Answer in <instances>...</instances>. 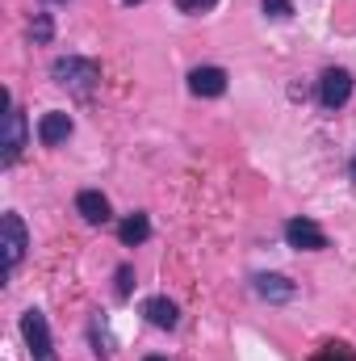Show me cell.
I'll return each instance as SVG.
<instances>
[{
  "mask_svg": "<svg viewBox=\"0 0 356 361\" xmlns=\"http://www.w3.org/2000/svg\"><path fill=\"white\" fill-rule=\"evenodd\" d=\"M177 4L184 8V13H205V8H214L218 0H177Z\"/></svg>",
  "mask_w": 356,
  "mask_h": 361,
  "instance_id": "17",
  "label": "cell"
},
{
  "mask_svg": "<svg viewBox=\"0 0 356 361\" xmlns=\"http://www.w3.org/2000/svg\"><path fill=\"white\" fill-rule=\"evenodd\" d=\"M68 135H72V118H68V114H59V109L42 114V122H38L42 147H59V143H68Z\"/></svg>",
  "mask_w": 356,
  "mask_h": 361,
  "instance_id": "7",
  "label": "cell"
},
{
  "mask_svg": "<svg viewBox=\"0 0 356 361\" xmlns=\"http://www.w3.org/2000/svg\"><path fill=\"white\" fill-rule=\"evenodd\" d=\"M314 361H356V353L344 345V341H331V345H323L319 349V357Z\"/></svg>",
  "mask_w": 356,
  "mask_h": 361,
  "instance_id": "13",
  "label": "cell"
},
{
  "mask_svg": "<svg viewBox=\"0 0 356 361\" xmlns=\"http://www.w3.org/2000/svg\"><path fill=\"white\" fill-rule=\"evenodd\" d=\"M189 89L197 97H222L227 92V72L222 68H193L189 72Z\"/></svg>",
  "mask_w": 356,
  "mask_h": 361,
  "instance_id": "8",
  "label": "cell"
},
{
  "mask_svg": "<svg viewBox=\"0 0 356 361\" xmlns=\"http://www.w3.org/2000/svg\"><path fill=\"white\" fill-rule=\"evenodd\" d=\"M147 361H168V357H147Z\"/></svg>",
  "mask_w": 356,
  "mask_h": 361,
  "instance_id": "18",
  "label": "cell"
},
{
  "mask_svg": "<svg viewBox=\"0 0 356 361\" xmlns=\"http://www.w3.org/2000/svg\"><path fill=\"white\" fill-rule=\"evenodd\" d=\"M76 210L84 214V223H105V219H109V197L96 193V189H84V193L76 197Z\"/></svg>",
  "mask_w": 356,
  "mask_h": 361,
  "instance_id": "9",
  "label": "cell"
},
{
  "mask_svg": "<svg viewBox=\"0 0 356 361\" xmlns=\"http://www.w3.org/2000/svg\"><path fill=\"white\" fill-rule=\"evenodd\" d=\"M21 336H25L30 357H34V361H55L51 328H46V315H42V311H25V315H21Z\"/></svg>",
  "mask_w": 356,
  "mask_h": 361,
  "instance_id": "2",
  "label": "cell"
},
{
  "mask_svg": "<svg viewBox=\"0 0 356 361\" xmlns=\"http://www.w3.org/2000/svg\"><path fill=\"white\" fill-rule=\"evenodd\" d=\"M285 240H289V248H302V252L327 248V235H323L319 223H310V219H289V223H285Z\"/></svg>",
  "mask_w": 356,
  "mask_h": 361,
  "instance_id": "5",
  "label": "cell"
},
{
  "mask_svg": "<svg viewBox=\"0 0 356 361\" xmlns=\"http://www.w3.org/2000/svg\"><path fill=\"white\" fill-rule=\"evenodd\" d=\"M130 290H134V273H130V265H122V269H117V294L126 298Z\"/></svg>",
  "mask_w": 356,
  "mask_h": 361,
  "instance_id": "16",
  "label": "cell"
},
{
  "mask_svg": "<svg viewBox=\"0 0 356 361\" xmlns=\"http://www.w3.org/2000/svg\"><path fill=\"white\" fill-rule=\"evenodd\" d=\"M0 248H4V273L25 257V223H21V214H13V210L0 219Z\"/></svg>",
  "mask_w": 356,
  "mask_h": 361,
  "instance_id": "3",
  "label": "cell"
},
{
  "mask_svg": "<svg viewBox=\"0 0 356 361\" xmlns=\"http://www.w3.org/2000/svg\"><path fill=\"white\" fill-rule=\"evenodd\" d=\"M21 147H25V118L17 114V109H4V164H17V156H21Z\"/></svg>",
  "mask_w": 356,
  "mask_h": 361,
  "instance_id": "6",
  "label": "cell"
},
{
  "mask_svg": "<svg viewBox=\"0 0 356 361\" xmlns=\"http://www.w3.org/2000/svg\"><path fill=\"white\" fill-rule=\"evenodd\" d=\"M147 235H151V223H147V214H130V219H122V227H117V240H122L126 248L143 244Z\"/></svg>",
  "mask_w": 356,
  "mask_h": 361,
  "instance_id": "11",
  "label": "cell"
},
{
  "mask_svg": "<svg viewBox=\"0 0 356 361\" xmlns=\"http://www.w3.org/2000/svg\"><path fill=\"white\" fill-rule=\"evenodd\" d=\"M265 13L268 17H276V21H285V17L293 13V4H289V0H265Z\"/></svg>",
  "mask_w": 356,
  "mask_h": 361,
  "instance_id": "15",
  "label": "cell"
},
{
  "mask_svg": "<svg viewBox=\"0 0 356 361\" xmlns=\"http://www.w3.org/2000/svg\"><path fill=\"white\" fill-rule=\"evenodd\" d=\"M126 4H143V0H126Z\"/></svg>",
  "mask_w": 356,
  "mask_h": 361,
  "instance_id": "20",
  "label": "cell"
},
{
  "mask_svg": "<svg viewBox=\"0 0 356 361\" xmlns=\"http://www.w3.org/2000/svg\"><path fill=\"white\" fill-rule=\"evenodd\" d=\"M256 294H265L272 302H285V298H293V286L276 273H265V277H256Z\"/></svg>",
  "mask_w": 356,
  "mask_h": 361,
  "instance_id": "12",
  "label": "cell"
},
{
  "mask_svg": "<svg viewBox=\"0 0 356 361\" xmlns=\"http://www.w3.org/2000/svg\"><path fill=\"white\" fill-rule=\"evenodd\" d=\"M352 180H356V160H352Z\"/></svg>",
  "mask_w": 356,
  "mask_h": 361,
  "instance_id": "19",
  "label": "cell"
},
{
  "mask_svg": "<svg viewBox=\"0 0 356 361\" xmlns=\"http://www.w3.org/2000/svg\"><path fill=\"white\" fill-rule=\"evenodd\" d=\"M348 97H352V72H344V68L323 72V80H319V101H323L327 109L348 105Z\"/></svg>",
  "mask_w": 356,
  "mask_h": 361,
  "instance_id": "4",
  "label": "cell"
},
{
  "mask_svg": "<svg viewBox=\"0 0 356 361\" xmlns=\"http://www.w3.org/2000/svg\"><path fill=\"white\" fill-rule=\"evenodd\" d=\"M51 76H55V85H63V89L72 92H92V85L101 80V68L92 63V59H80V55H63V59H55L51 63Z\"/></svg>",
  "mask_w": 356,
  "mask_h": 361,
  "instance_id": "1",
  "label": "cell"
},
{
  "mask_svg": "<svg viewBox=\"0 0 356 361\" xmlns=\"http://www.w3.org/2000/svg\"><path fill=\"white\" fill-rule=\"evenodd\" d=\"M51 34H55L51 13H38V21H34V42H51Z\"/></svg>",
  "mask_w": 356,
  "mask_h": 361,
  "instance_id": "14",
  "label": "cell"
},
{
  "mask_svg": "<svg viewBox=\"0 0 356 361\" xmlns=\"http://www.w3.org/2000/svg\"><path fill=\"white\" fill-rule=\"evenodd\" d=\"M143 315H147L155 328H177V319H180L177 302H168V298H147V302H143Z\"/></svg>",
  "mask_w": 356,
  "mask_h": 361,
  "instance_id": "10",
  "label": "cell"
}]
</instances>
